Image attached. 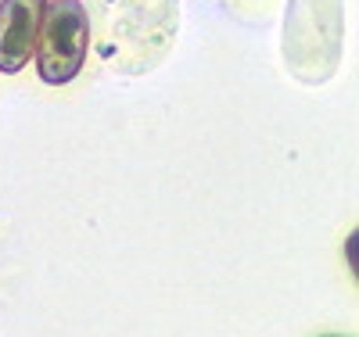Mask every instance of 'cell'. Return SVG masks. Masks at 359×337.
<instances>
[{"instance_id": "cell-1", "label": "cell", "mask_w": 359, "mask_h": 337, "mask_svg": "<svg viewBox=\"0 0 359 337\" xmlns=\"http://www.w3.org/2000/svg\"><path fill=\"white\" fill-rule=\"evenodd\" d=\"M90 47V22L79 0H50L40 18L36 33V69L40 79L50 86L72 83L86 61Z\"/></svg>"}, {"instance_id": "cell-2", "label": "cell", "mask_w": 359, "mask_h": 337, "mask_svg": "<svg viewBox=\"0 0 359 337\" xmlns=\"http://www.w3.org/2000/svg\"><path fill=\"white\" fill-rule=\"evenodd\" d=\"M47 0H0V72H22L36 50Z\"/></svg>"}]
</instances>
